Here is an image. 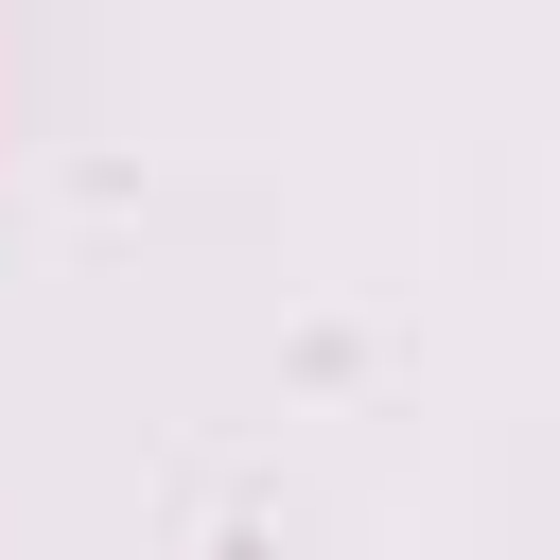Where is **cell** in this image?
<instances>
[]
</instances>
